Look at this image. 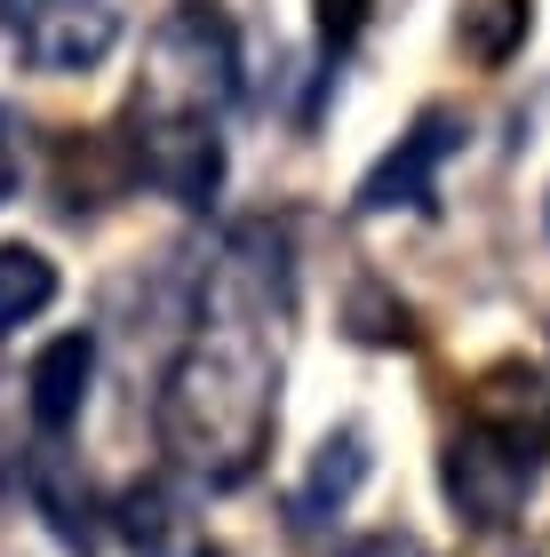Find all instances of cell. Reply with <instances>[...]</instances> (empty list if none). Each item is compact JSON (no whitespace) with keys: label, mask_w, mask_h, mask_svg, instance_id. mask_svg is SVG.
<instances>
[{"label":"cell","mask_w":550,"mask_h":557,"mask_svg":"<svg viewBox=\"0 0 550 557\" xmlns=\"http://www.w3.org/2000/svg\"><path fill=\"white\" fill-rule=\"evenodd\" d=\"M367 9L375 0H311V33H319V57H352V40L367 33Z\"/></svg>","instance_id":"cell-13"},{"label":"cell","mask_w":550,"mask_h":557,"mask_svg":"<svg viewBox=\"0 0 550 557\" xmlns=\"http://www.w3.org/2000/svg\"><path fill=\"white\" fill-rule=\"evenodd\" d=\"M542 430H550V391L535 367H494L479 398H470V422L439 446V486L455 502L463 525H511L535 494L542 470Z\"/></svg>","instance_id":"cell-2"},{"label":"cell","mask_w":550,"mask_h":557,"mask_svg":"<svg viewBox=\"0 0 550 557\" xmlns=\"http://www.w3.org/2000/svg\"><path fill=\"white\" fill-rule=\"evenodd\" d=\"M24 494H33V510L48 518V534H57L72 557H96V502H88V478H81V462H72L57 438H40L33 454H24Z\"/></svg>","instance_id":"cell-8"},{"label":"cell","mask_w":550,"mask_h":557,"mask_svg":"<svg viewBox=\"0 0 550 557\" xmlns=\"http://www.w3.org/2000/svg\"><path fill=\"white\" fill-rule=\"evenodd\" d=\"M343 557H431V549H423L415 534H359Z\"/></svg>","instance_id":"cell-15"},{"label":"cell","mask_w":550,"mask_h":557,"mask_svg":"<svg viewBox=\"0 0 550 557\" xmlns=\"http://www.w3.org/2000/svg\"><path fill=\"white\" fill-rule=\"evenodd\" d=\"M0 24L16 33L24 64L40 72H96L120 40L112 0H0Z\"/></svg>","instance_id":"cell-6"},{"label":"cell","mask_w":550,"mask_h":557,"mask_svg":"<svg viewBox=\"0 0 550 557\" xmlns=\"http://www.w3.org/2000/svg\"><path fill=\"white\" fill-rule=\"evenodd\" d=\"M16 175H24V160H16V120H9V104H0V208L16 199Z\"/></svg>","instance_id":"cell-16"},{"label":"cell","mask_w":550,"mask_h":557,"mask_svg":"<svg viewBox=\"0 0 550 557\" xmlns=\"http://www.w3.org/2000/svg\"><path fill=\"white\" fill-rule=\"evenodd\" d=\"M240 96V40L232 24H223L216 9H176L152 33V48H144V88H136V112H168V120H216L232 112Z\"/></svg>","instance_id":"cell-3"},{"label":"cell","mask_w":550,"mask_h":557,"mask_svg":"<svg viewBox=\"0 0 550 557\" xmlns=\"http://www.w3.org/2000/svg\"><path fill=\"white\" fill-rule=\"evenodd\" d=\"M280 326L247 319V311H208V326L176 350V367L160 374V446L168 462L199 486H247L271 454V430H280V350H271Z\"/></svg>","instance_id":"cell-1"},{"label":"cell","mask_w":550,"mask_h":557,"mask_svg":"<svg viewBox=\"0 0 550 557\" xmlns=\"http://www.w3.org/2000/svg\"><path fill=\"white\" fill-rule=\"evenodd\" d=\"M352 319H359V326H352L359 343H383V350H407V343H415V319H407V302H383L375 287H359V311H352Z\"/></svg>","instance_id":"cell-14"},{"label":"cell","mask_w":550,"mask_h":557,"mask_svg":"<svg viewBox=\"0 0 550 557\" xmlns=\"http://www.w3.org/2000/svg\"><path fill=\"white\" fill-rule=\"evenodd\" d=\"M48 302H57V263L40 256V247H16L0 239V335H16V326H33Z\"/></svg>","instance_id":"cell-12"},{"label":"cell","mask_w":550,"mask_h":557,"mask_svg":"<svg viewBox=\"0 0 550 557\" xmlns=\"http://www.w3.org/2000/svg\"><path fill=\"white\" fill-rule=\"evenodd\" d=\"M129 175L152 184L176 208H208L223 191V128L216 120H168V112H129Z\"/></svg>","instance_id":"cell-4"},{"label":"cell","mask_w":550,"mask_h":557,"mask_svg":"<svg viewBox=\"0 0 550 557\" xmlns=\"http://www.w3.org/2000/svg\"><path fill=\"white\" fill-rule=\"evenodd\" d=\"M88 383H96V335H88V326H81V335H57L33 359V374H24V407H33L40 438H64V430L88 414Z\"/></svg>","instance_id":"cell-7"},{"label":"cell","mask_w":550,"mask_h":557,"mask_svg":"<svg viewBox=\"0 0 550 557\" xmlns=\"http://www.w3.org/2000/svg\"><path fill=\"white\" fill-rule=\"evenodd\" d=\"M120 534H129V549H144V557H216L199 542L192 502L168 486V478H144V486L120 494Z\"/></svg>","instance_id":"cell-10"},{"label":"cell","mask_w":550,"mask_h":557,"mask_svg":"<svg viewBox=\"0 0 550 557\" xmlns=\"http://www.w3.org/2000/svg\"><path fill=\"white\" fill-rule=\"evenodd\" d=\"M470 144V120L455 112V104H423L415 112V128L399 136L383 160H375L367 175H359V191H352V208L359 215H399V208H431L439 199V168L455 160V151Z\"/></svg>","instance_id":"cell-5"},{"label":"cell","mask_w":550,"mask_h":557,"mask_svg":"<svg viewBox=\"0 0 550 557\" xmlns=\"http://www.w3.org/2000/svg\"><path fill=\"white\" fill-rule=\"evenodd\" d=\"M359 486H367V430H359V422H343V430H328V438H319L311 470H304V486L288 494L295 534H319V525H328Z\"/></svg>","instance_id":"cell-9"},{"label":"cell","mask_w":550,"mask_h":557,"mask_svg":"<svg viewBox=\"0 0 550 557\" xmlns=\"http://www.w3.org/2000/svg\"><path fill=\"white\" fill-rule=\"evenodd\" d=\"M535 33V0H463L455 9V40H463V57L470 64H511L518 48H527Z\"/></svg>","instance_id":"cell-11"}]
</instances>
